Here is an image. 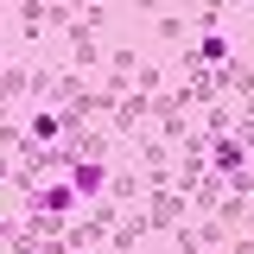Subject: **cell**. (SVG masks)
<instances>
[{"label": "cell", "mask_w": 254, "mask_h": 254, "mask_svg": "<svg viewBox=\"0 0 254 254\" xmlns=\"http://www.w3.org/2000/svg\"><path fill=\"white\" fill-rule=\"evenodd\" d=\"M121 203H115V197H95L89 210H83V216L70 222V254H89V248H108V235H115V229H121Z\"/></svg>", "instance_id": "cell-1"}, {"label": "cell", "mask_w": 254, "mask_h": 254, "mask_svg": "<svg viewBox=\"0 0 254 254\" xmlns=\"http://www.w3.org/2000/svg\"><path fill=\"white\" fill-rule=\"evenodd\" d=\"M76 203H83V190L70 185V178H45L38 190H26V216H64V222H76Z\"/></svg>", "instance_id": "cell-2"}, {"label": "cell", "mask_w": 254, "mask_h": 254, "mask_svg": "<svg viewBox=\"0 0 254 254\" xmlns=\"http://www.w3.org/2000/svg\"><path fill=\"white\" fill-rule=\"evenodd\" d=\"M64 38H70V64H76L83 76L108 70V51H102V38H95V19H76V26L64 32Z\"/></svg>", "instance_id": "cell-3"}, {"label": "cell", "mask_w": 254, "mask_h": 254, "mask_svg": "<svg viewBox=\"0 0 254 254\" xmlns=\"http://www.w3.org/2000/svg\"><path fill=\"white\" fill-rule=\"evenodd\" d=\"M45 13H51V0H6V26L19 32V38H38V32H45Z\"/></svg>", "instance_id": "cell-4"}, {"label": "cell", "mask_w": 254, "mask_h": 254, "mask_svg": "<svg viewBox=\"0 0 254 254\" xmlns=\"http://www.w3.org/2000/svg\"><path fill=\"white\" fill-rule=\"evenodd\" d=\"M146 235H153V216H146V203H140V210H127V216H121V229L108 235V254H133Z\"/></svg>", "instance_id": "cell-5"}, {"label": "cell", "mask_w": 254, "mask_h": 254, "mask_svg": "<svg viewBox=\"0 0 254 254\" xmlns=\"http://www.w3.org/2000/svg\"><path fill=\"white\" fill-rule=\"evenodd\" d=\"M210 165H216L222 178H235V172H248V146L235 133H222V140H210Z\"/></svg>", "instance_id": "cell-6"}, {"label": "cell", "mask_w": 254, "mask_h": 254, "mask_svg": "<svg viewBox=\"0 0 254 254\" xmlns=\"http://www.w3.org/2000/svg\"><path fill=\"white\" fill-rule=\"evenodd\" d=\"M222 89H229V102H254V64L248 58H229L222 64Z\"/></svg>", "instance_id": "cell-7"}, {"label": "cell", "mask_w": 254, "mask_h": 254, "mask_svg": "<svg viewBox=\"0 0 254 254\" xmlns=\"http://www.w3.org/2000/svg\"><path fill=\"white\" fill-rule=\"evenodd\" d=\"M153 32H159V45H185L190 32H197V19H185V13H172V6H165V13L153 19Z\"/></svg>", "instance_id": "cell-8"}, {"label": "cell", "mask_w": 254, "mask_h": 254, "mask_svg": "<svg viewBox=\"0 0 254 254\" xmlns=\"http://www.w3.org/2000/svg\"><path fill=\"white\" fill-rule=\"evenodd\" d=\"M197 58H203L210 70H216V64H229L235 51H229V38H222V32H197Z\"/></svg>", "instance_id": "cell-9"}, {"label": "cell", "mask_w": 254, "mask_h": 254, "mask_svg": "<svg viewBox=\"0 0 254 254\" xmlns=\"http://www.w3.org/2000/svg\"><path fill=\"white\" fill-rule=\"evenodd\" d=\"M172 254H210L197 242V222H178V229H172Z\"/></svg>", "instance_id": "cell-10"}, {"label": "cell", "mask_w": 254, "mask_h": 254, "mask_svg": "<svg viewBox=\"0 0 254 254\" xmlns=\"http://www.w3.org/2000/svg\"><path fill=\"white\" fill-rule=\"evenodd\" d=\"M165 76H172V70H159V64H140L133 89H146V95H165Z\"/></svg>", "instance_id": "cell-11"}, {"label": "cell", "mask_w": 254, "mask_h": 254, "mask_svg": "<svg viewBox=\"0 0 254 254\" xmlns=\"http://www.w3.org/2000/svg\"><path fill=\"white\" fill-rule=\"evenodd\" d=\"M165 6H172V13H185V19H197V6H203V0H165Z\"/></svg>", "instance_id": "cell-12"}]
</instances>
